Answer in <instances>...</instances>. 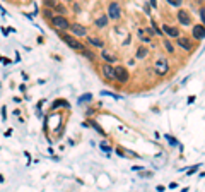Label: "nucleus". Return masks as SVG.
<instances>
[{
    "mask_svg": "<svg viewBox=\"0 0 205 192\" xmlns=\"http://www.w3.org/2000/svg\"><path fill=\"white\" fill-rule=\"evenodd\" d=\"M60 38H62V41H63L67 47H70L72 50H75V52H81V50L86 48L79 40H75L74 34H67V33H63V31H60Z\"/></svg>",
    "mask_w": 205,
    "mask_h": 192,
    "instance_id": "f257e3e1",
    "label": "nucleus"
},
{
    "mask_svg": "<svg viewBox=\"0 0 205 192\" xmlns=\"http://www.w3.org/2000/svg\"><path fill=\"white\" fill-rule=\"evenodd\" d=\"M50 21H51V24H53V27L56 31H67L68 26H70V22H68V19L65 16H53Z\"/></svg>",
    "mask_w": 205,
    "mask_h": 192,
    "instance_id": "f03ea898",
    "label": "nucleus"
},
{
    "mask_svg": "<svg viewBox=\"0 0 205 192\" xmlns=\"http://www.w3.org/2000/svg\"><path fill=\"white\" fill-rule=\"evenodd\" d=\"M106 16H108V19H113V21H118L122 17V7H120V4L116 0L108 4V14Z\"/></svg>",
    "mask_w": 205,
    "mask_h": 192,
    "instance_id": "7ed1b4c3",
    "label": "nucleus"
},
{
    "mask_svg": "<svg viewBox=\"0 0 205 192\" xmlns=\"http://www.w3.org/2000/svg\"><path fill=\"white\" fill-rule=\"evenodd\" d=\"M113 67H115V81H118L120 84L128 82L130 74L127 70V67H123V65H113Z\"/></svg>",
    "mask_w": 205,
    "mask_h": 192,
    "instance_id": "20e7f679",
    "label": "nucleus"
},
{
    "mask_svg": "<svg viewBox=\"0 0 205 192\" xmlns=\"http://www.w3.org/2000/svg\"><path fill=\"white\" fill-rule=\"evenodd\" d=\"M154 70H156L157 75H166L169 72V62L168 58H157L156 65H154Z\"/></svg>",
    "mask_w": 205,
    "mask_h": 192,
    "instance_id": "39448f33",
    "label": "nucleus"
},
{
    "mask_svg": "<svg viewBox=\"0 0 205 192\" xmlns=\"http://www.w3.org/2000/svg\"><path fill=\"white\" fill-rule=\"evenodd\" d=\"M176 17H178V21H179L181 26H190L191 24V16H190V12L184 10V9H179V10H178Z\"/></svg>",
    "mask_w": 205,
    "mask_h": 192,
    "instance_id": "423d86ee",
    "label": "nucleus"
},
{
    "mask_svg": "<svg viewBox=\"0 0 205 192\" xmlns=\"http://www.w3.org/2000/svg\"><path fill=\"white\" fill-rule=\"evenodd\" d=\"M101 72L102 75L109 79V81H115V67H113V64H109V62H104L101 65Z\"/></svg>",
    "mask_w": 205,
    "mask_h": 192,
    "instance_id": "0eeeda50",
    "label": "nucleus"
},
{
    "mask_svg": "<svg viewBox=\"0 0 205 192\" xmlns=\"http://www.w3.org/2000/svg\"><path fill=\"white\" fill-rule=\"evenodd\" d=\"M68 29H70V33L74 34L75 38H77V36H86V34H87V27L82 26V24H79V22L70 24V26H68Z\"/></svg>",
    "mask_w": 205,
    "mask_h": 192,
    "instance_id": "6e6552de",
    "label": "nucleus"
},
{
    "mask_svg": "<svg viewBox=\"0 0 205 192\" xmlns=\"http://www.w3.org/2000/svg\"><path fill=\"white\" fill-rule=\"evenodd\" d=\"M161 31H163L166 36H169V38H178V36H179V29L174 26H171V24H163V26H161Z\"/></svg>",
    "mask_w": 205,
    "mask_h": 192,
    "instance_id": "1a4fd4ad",
    "label": "nucleus"
},
{
    "mask_svg": "<svg viewBox=\"0 0 205 192\" xmlns=\"http://www.w3.org/2000/svg\"><path fill=\"white\" fill-rule=\"evenodd\" d=\"M191 34H193V40H204L205 38V27H204V22H200V24H197V26H193V31H191Z\"/></svg>",
    "mask_w": 205,
    "mask_h": 192,
    "instance_id": "9d476101",
    "label": "nucleus"
},
{
    "mask_svg": "<svg viewBox=\"0 0 205 192\" xmlns=\"http://www.w3.org/2000/svg\"><path fill=\"white\" fill-rule=\"evenodd\" d=\"M176 43H178V45H179L181 48H184L186 52H191V50H193V45H191V41L188 40L186 36H178Z\"/></svg>",
    "mask_w": 205,
    "mask_h": 192,
    "instance_id": "9b49d317",
    "label": "nucleus"
},
{
    "mask_svg": "<svg viewBox=\"0 0 205 192\" xmlns=\"http://www.w3.org/2000/svg\"><path fill=\"white\" fill-rule=\"evenodd\" d=\"M101 57L104 62H109V64H115L116 62V55L113 53V52L106 50V48H101Z\"/></svg>",
    "mask_w": 205,
    "mask_h": 192,
    "instance_id": "f8f14e48",
    "label": "nucleus"
},
{
    "mask_svg": "<svg viewBox=\"0 0 205 192\" xmlns=\"http://www.w3.org/2000/svg\"><path fill=\"white\" fill-rule=\"evenodd\" d=\"M108 16H99V17H96L94 19V26L99 27V29H102V27L108 26Z\"/></svg>",
    "mask_w": 205,
    "mask_h": 192,
    "instance_id": "ddd939ff",
    "label": "nucleus"
},
{
    "mask_svg": "<svg viewBox=\"0 0 205 192\" xmlns=\"http://www.w3.org/2000/svg\"><path fill=\"white\" fill-rule=\"evenodd\" d=\"M87 45H92V47H97V48H104V40L97 38V36H94V38H87Z\"/></svg>",
    "mask_w": 205,
    "mask_h": 192,
    "instance_id": "4468645a",
    "label": "nucleus"
},
{
    "mask_svg": "<svg viewBox=\"0 0 205 192\" xmlns=\"http://www.w3.org/2000/svg\"><path fill=\"white\" fill-rule=\"evenodd\" d=\"M84 125H91V127H94V129L97 130V132H99V134H101L102 137L106 136V132H104V130H102V127H99V123L96 122L94 118H89V120H87V122H86V123H84Z\"/></svg>",
    "mask_w": 205,
    "mask_h": 192,
    "instance_id": "2eb2a0df",
    "label": "nucleus"
},
{
    "mask_svg": "<svg viewBox=\"0 0 205 192\" xmlns=\"http://www.w3.org/2000/svg\"><path fill=\"white\" fill-rule=\"evenodd\" d=\"M147 55H149V48H145V47H140L138 48V50H137V58H138V60H140V58H145V57H147Z\"/></svg>",
    "mask_w": 205,
    "mask_h": 192,
    "instance_id": "dca6fc26",
    "label": "nucleus"
},
{
    "mask_svg": "<svg viewBox=\"0 0 205 192\" xmlns=\"http://www.w3.org/2000/svg\"><path fill=\"white\" fill-rule=\"evenodd\" d=\"M81 53L84 55L86 58H89V60H94V58H96L94 52H92V50H87V48H84V50H81Z\"/></svg>",
    "mask_w": 205,
    "mask_h": 192,
    "instance_id": "f3484780",
    "label": "nucleus"
},
{
    "mask_svg": "<svg viewBox=\"0 0 205 192\" xmlns=\"http://www.w3.org/2000/svg\"><path fill=\"white\" fill-rule=\"evenodd\" d=\"M55 10H56V12L60 14V16H65V14H67V7L65 5H60V4H55V7H53Z\"/></svg>",
    "mask_w": 205,
    "mask_h": 192,
    "instance_id": "a211bd4d",
    "label": "nucleus"
},
{
    "mask_svg": "<svg viewBox=\"0 0 205 192\" xmlns=\"http://www.w3.org/2000/svg\"><path fill=\"white\" fill-rule=\"evenodd\" d=\"M150 24H152V29H154V33H156L157 34V36H163V31H161V27H157V24H156V21H154V19H152V21H150Z\"/></svg>",
    "mask_w": 205,
    "mask_h": 192,
    "instance_id": "6ab92c4d",
    "label": "nucleus"
},
{
    "mask_svg": "<svg viewBox=\"0 0 205 192\" xmlns=\"http://www.w3.org/2000/svg\"><path fill=\"white\" fill-rule=\"evenodd\" d=\"M164 47H166V50H168L169 53H174V47H173V43H171L169 40H164Z\"/></svg>",
    "mask_w": 205,
    "mask_h": 192,
    "instance_id": "aec40b11",
    "label": "nucleus"
},
{
    "mask_svg": "<svg viewBox=\"0 0 205 192\" xmlns=\"http://www.w3.org/2000/svg\"><path fill=\"white\" fill-rule=\"evenodd\" d=\"M43 16H45V19H51V17H53V14H51V9H50V7H45V10H43Z\"/></svg>",
    "mask_w": 205,
    "mask_h": 192,
    "instance_id": "412c9836",
    "label": "nucleus"
},
{
    "mask_svg": "<svg viewBox=\"0 0 205 192\" xmlns=\"http://www.w3.org/2000/svg\"><path fill=\"white\" fill-rule=\"evenodd\" d=\"M166 2L173 7H181V4H183V0H166Z\"/></svg>",
    "mask_w": 205,
    "mask_h": 192,
    "instance_id": "4be33fe9",
    "label": "nucleus"
},
{
    "mask_svg": "<svg viewBox=\"0 0 205 192\" xmlns=\"http://www.w3.org/2000/svg\"><path fill=\"white\" fill-rule=\"evenodd\" d=\"M138 34H140V40H142L144 43H150V38H149V36H144V31H142V29H138Z\"/></svg>",
    "mask_w": 205,
    "mask_h": 192,
    "instance_id": "5701e85b",
    "label": "nucleus"
},
{
    "mask_svg": "<svg viewBox=\"0 0 205 192\" xmlns=\"http://www.w3.org/2000/svg\"><path fill=\"white\" fill-rule=\"evenodd\" d=\"M92 100V95L89 93V95H86V96H82V98H79V103H84V101H91Z\"/></svg>",
    "mask_w": 205,
    "mask_h": 192,
    "instance_id": "b1692460",
    "label": "nucleus"
},
{
    "mask_svg": "<svg viewBox=\"0 0 205 192\" xmlns=\"http://www.w3.org/2000/svg\"><path fill=\"white\" fill-rule=\"evenodd\" d=\"M43 4H45V7H55V0H43Z\"/></svg>",
    "mask_w": 205,
    "mask_h": 192,
    "instance_id": "393cba45",
    "label": "nucleus"
},
{
    "mask_svg": "<svg viewBox=\"0 0 205 192\" xmlns=\"http://www.w3.org/2000/svg\"><path fill=\"white\" fill-rule=\"evenodd\" d=\"M99 148H101L104 153H109V151H111V146H109V144H102L101 143V146H99Z\"/></svg>",
    "mask_w": 205,
    "mask_h": 192,
    "instance_id": "a878e982",
    "label": "nucleus"
},
{
    "mask_svg": "<svg viewBox=\"0 0 205 192\" xmlns=\"http://www.w3.org/2000/svg\"><path fill=\"white\" fill-rule=\"evenodd\" d=\"M150 9H157V0H149Z\"/></svg>",
    "mask_w": 205,
    "mask_h": 192,
    "instance_id": "bb28decb",
    "label": "nucleus"
},
{
    "mask_svg": "<svg viewBox=\"0 0 205 192\" xmlns=\"http://www.w3.org/2000/svg\"><path fill=\"white\" fill-rule=\"evenodd\" d=\"M144 12L147 14V16H150V5H149V4H145V5H144Z\"/></svg>",
    "mask_w": 205,
    "mask_h": 192,
    "instance_id": "cd10ccee",
    "label": "nucleus"
},
{
    "mask_svg": "<svg viewBox=\"0 0 205 192\" xmlns=\"http://www.w3.org/2000/svg\"><path fill=\"white\" fill-rule=\"evenodd\" d=\"M166 139H168V141H169L171 144H176V139H174V137H171L169 134H168V136H166Z\"/></svg>",
    "mask_w": 205,
    "mask_h": 192,
    "instance_id": "c85d7f7f",
    "label": "nucleus"
},
{
    "mask_svg": "<svg viewBox=\"0 0 205 192\" xmlns=\"http://www.w3.org/2000/svg\"><path fill=\"white\" fill-rule=\"evenodd\" d=\"M198 170V165L197 166H193V168H190V171H188V175H191V173H195V171Z\"/></svg>",
    "mask_w": 205,
    "mask_h": 192,
    "instance_id": "c756f323",
    "label": "nucleus"
},
{
    "mask_svg": "<svg viewBox=\"0 0 205 192\" xmlns=\"http://www.w3.org/2000/svg\"><path fill=\"white\" fill-rule=\"evenodd\" d=\"M5 117H7V112H5V106H2V118L5 120Z\"/></svg>",
    "mask_w": 205,
    "mask_h": 192,
    "instance_id": "7c9ffc66",
    "label": "nucleus"
},
{
    "mask_svg": "<svg viewBox=\"0 0 205 192\" xmlns=\"http://www.w3.org/2000/svg\"><path fill=\"white\" fill-rule=\"evenodd\" d=\"M0 10H2V14H5V9H4L2 5H0Z\"/></svg>",
    "mask_w": 205,
    "mask_h": 192,
    "instance_id": "2f4dec72",
    "label": "nucleus"
},
{
    "mask_svg": "<svg viewBox=\"0 0 205 192\" xmlns=\"http://www.w3.org/2000/svg\"><path fill=\"white\" fill-rule=\"evenodd\" d=\"M67 2H75V0H67Z\"/></svg>",
    "mask_w": 205,
    "mask_h": 192,
    "instance_id": "473e14b6",
    "label": "nucleus"
}]
</instances>
